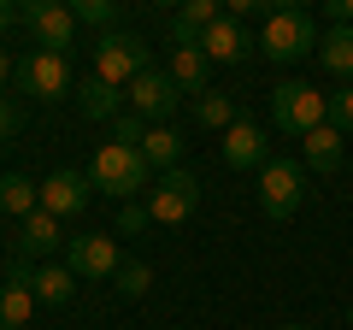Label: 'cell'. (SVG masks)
Segmentation results:
<instances>
[{"label": "cell", "mask_w": 353, "mask_h": 330, "mask_svg": "<svg viewBox=\"0 0 353 330\" xmlns=\"http://www.w3.org/2000/svg\"><path fill=\"white\" fill-rule=\"evenodd\" d=\"M88 183L106 195V201H136V195L153 189V165L141 159V148H124V142H106L101 153H94V165H88Z\"/></svg>", "instance_id": "6da1fadb"}, {"label": "cell", "mask_w": 353, "mask_h": 330, "mask_svg": "<svg viewBox=\"0 0 353 330\" xmlns=\"http://www.w3.org/2000/svg\"><path fill=\"white\" fill-rule=\"evenodd\" d=\"M271 124L283 130V136H294V142H306L318 124H330V95H318L312 83H277L271 89Z\"/></svg>", "instance_id": "7a4b0ae2"}, {"label": "cell", "mask_w": 353, "mask_h": 330, "mask_svg": "<svg viewBox=\"0 0 353 330\" xmlns=\"http://www.w3.org/2000/svg\"><path fill=\"white\" fill-rule=\"evenodd\" d=\"M141 71H153V53H148L141 36H130V30H106V36L94 41V77H101V83L130 89Z\"/></svg>", "instance_id": "3957f363"}, {"label": "cell", "mask_w": 353, "mask_h": 330, "mask_svg": "<svg viewBox=\"0 0 353 330\" xmlns=\"http://www.w3.org/2000/svg\"><path fill=\"white\" fill-rule=\"evenodd\" d=\"M259 53H265V59H277V65H294V59H306V53H318L312 18L277 6V12L265 18V30H259Z\"/></svg>", "instance_id": "277c9868"}, {"label": "cell", "mask_w": 353, "mask_h": 330, "mask_svg": "<svg viewBox=\"0 0 353 330\" xmlns=\"http://www.w3.org/2000/svg\"><path fill=\"white\" fill-rule=\"evenodd\" d=\"M141 206H148L153 224H189L194 206H201V177H194V171H183V165H176V171H159Z\"/></svg>", "instance_id": "5b68a950"}, {"label": "cell", "mask_w": 353, "mask_h": 330, "mask_svg": "<svg viewBox=\"0 0 353 330\" xmlns=\"http://www.w3.org/2000/svg\"><path fill=\"white\" fill-rule=\"evenodd\" d=\"M301 206H306V165L271 159L259 171V213L265 218H294Z\"/></svg>", "instance_id": "8992f818"}, {"label": "cell", "mask_w": 353, "mask_h": 330, "mask_svg": "<svg viewBox=\"0 0 353 330\" xmlns=\"http://www.w3.org/2000/svg\"><path fill=\"white\" fill-rule=\"evenodd\" d=\"M18 89L30 95V101H65V95H77L71 89V59H65V53H24V59H18Z\"/></svg>", "instance_id": "52a82bcc"}, {"label": "cell", "mask_w": 353, "mask_h": 330, "mask_svg": "<svg viewBox=\"0 0 353 330\" xmlns=\"http://www.w3.org/2000/svg\"><path fill=\"white\" fill-rule=\"evenodd\" d=\"M65 266H71L77 278H88V283H112L118 266H124V254H118V236H106V230L71 236V242H65Z\"/></svg>", "instance_id": "ba28073f"}, {"label": "cell", "mask_w": 353, "mask_h": 330, "mask_svg": "<svg viewBox=\"0 0 353 330\" xmlns=\"http://www.w3.org/2000/svg\"><path fill=\"white\" fill-rule=\"evenodd\" d=\"M18 18H24V30L36 36L41 53H71V36H77L71 6H59V0H30V6H18Z\"/></svg>", "instance_id": "9c48e42d"}, {"label": "cell", "mask_w": 353, "mask_h": 330, "mask_svg": "<svg viewBox=\"0 0 353 330\" xmlns=\"http://www.w3.org/2000/svg\"><path fill=\"white\" fill-rule=\"evenodd\" d=\"M124 101H130V113H136V118H148V124H165V118L176 113V101H183V89L171 83V71H159V65H153V71H141L136 83L124 89Z\"/></svg>", "instance_id": "30bf717a"}, {"label": "cell", "mask_w": 353, "mask_h": 330, "mask_svg": "<svg viewBox=\"0 0 353 330\" xmlns=\"http://www.w3.org/2000/svg\"><path fill=\"white\" fill-rule=\"evenodd\" d=\"M88 201H94L88 171H53V177L41 183V213H53V218H77Z\"/></svg>", "instance_id": "8fae6325"}, {"label": "cell", "mask_w": 353, "mask_h": 330, "mask_svg": "<svg viewBox=\"0 0 353 330\" xmlns=\"http://www.w3.org/2000/svg\"><path fill=\"white\" fill-rule=\"evenodd\" d=\"M224 165H230V171H265V165H271V142H265V130L248 124V118H236V124L224 130Z\"/></svg>", "instance_id": "7c38bea8"}, {"label": "cell", "mask_w": 353, "mask_h": 330, "mask_svg": "<svg viewBox=\"0 0 353 330\" xmlns=\"http://www.w3.org/2000/svg\"><path fill=\"white\" fill-rule=\"evenodd\" d=\"M248 48H259V41H248L241 18H230V12H224V18H218V24L201 36V53H206L212 65H241V59H248Z\"/></svg>", "instance_id": "4fadbf2b"}, {"label": "cell", "mask_w": 353, "mask_h": 330, "mask_svg": "<svg viewBox=\"0 0 353 330\" xmlns=\"http://www.w3.org/2000/svg\"><path fill=\"white\" fill-rule=\"evenodd\" d=\"M53 254H59V218L36 206V213L18 224V260H53Z\"/></svg>", "instance_id": "5bb4252c"}, {"label": "cell", "mask_w": 353, "mask_h": 330, "mask_svg": "<svg viewBox=\"0 0 353 330\" xmlns=\"http://www.w3.org/2000/svg\"><path fill=\"white\" fill-rule=\"evenodd\" d=\"M218 18H224L218 0H189V6L171 18V48H201V36L218 24Z\"/></svg>", "instance_id": "9a60e30c"}, {"label": "cell", "mask_w": 353, "mask_h": 330, "mask_svg": "<svg viewBox=\"0 0 353 330\" xmlns=\"http://www.w3.org/2000/svg\"><path fill=\"white\" fill-rule=\"evenodd\" d=\"M30 295H36V307H65L77 295V271L59 266V260L53 266H36L30 271Z\"/></svg>", "instance_id": "2e32d148"}, {"label": "cell", "mask_w": 353, "mask_h": 330, "mask_svg": "<svg viewBox=\"0 0 353 330\" xmlns=\"http://www.w3.org/2000/svg\"><path fill=\"white\" fill-rule=\"evenodd\" d=\"M77 113H83V118H106V124H118V118H124V89L101 83V77H88L83 89H77Z\"/></svg>", "instance_id": "e0dca14e"}, {"label": "cell", "mask_w": 353, "mask_h": 330, "mask_svg": "<svg viewBox=\"0 0 353 330\" xmlns=\"http://www.w3.org/2000/svg\"><path fill=\"white\" fill-rule=\"evenodd\" d=\"M36 206H41V183H30L24 171H0V213L24 224Z\"/></svg>", "instance_id": "ac0fdd59"}, {"label": "cell", "mask_w": 353, "mask_h": 330, "mask_svg": "<svg viewBox=\"0 0 353 330\" xmlns=\"http://www.w3.org/2000/svg\"><path fill=\"white\" fill-rule=\"evenodd\" d=\"M165 71H171V83L183 95H206V77H212V59H206L201 48H171V65H165Z\"/></svg>", "instance_id": "d6986e66"}, {"label": "cell", "mask_w": 353, "mask_h": 330, "mask_svg": "<svg viewBox=\"0 0 353 330\" xmlns=\"http://www.w3.org/2000/svg\"><path fill=\"white\" fill-rule=\"evenodd\" d=\"M141 159L153 165V177H159V171H176V165H183V136H176L171 124H148V136H141Z\"/></svg>", "instance_id": "ffe728a7"}, {"label": "cell", "mask_w": 353, "mask_h": 330, "mask_svg": "<svg viewBox=\"0 0 353 330\" xmlns=\"http://www.w3.org/2000/svg\"><path fill=\"white\" fill-rule=\"evenodd\" d=\"M301 153H306V171H341V130L318 124L312 136L301 142Z\"/></svg>", "instance_id": "44dd1931"}, {"label": "cell", "mask_w": 353, "mask_h": 330, "mask_svg": "<svg viewBox=\"0 0 353 330\" xmlns=\"http://www.w3.org/2000/svg\"><path fill=\"white\" fill-rule=\"evenodd\" d=\"M36 318V295L24 283H0V330H24Z\"/></svg>", "instance_id": "7402d4cb"}, {"label": "cell", "mask_w": 353, "mask_h": 330, "mask_svg": "<svg viewBox=\"0 0 353 330\" xmlns=\"http://www.w3.org/2000/svg\"><path fill=\"white\" fill-rule=\"evenodd\" d=\"M318 59H324L330 77H353V30H330V36H318Z\"/></svg>", "instance_id": "603a6c76"}, {"label": "cell", "mask_w": 353, "mask_h": 330, "mask_svg": "<svg viewBox=\"0 0 353 330\" xmlns=\"http://www.w3.org/2000/svg\"><path fill=\"white\" fill-rule=\"evenodd\" d=\"M194 124H201V130H230V124H236V101L218 95V89L194 95Z\"/></svg>", "instance_id": "cb8c5ba5"}, {"label": "cell", "mask_w": 353, "mask_h": 330, "mask_svg": "<svg viewBox=\"0 0 353 330\" xmlns=\"http://www.w3.org/2000/svg\"><path fill=\"white\" fill-rule=\"evenodd\" d=\"M118 295H130V301H136V295H148V283H153V271L141 266V260H124V266H118Z\"/></svg>", "instance_id": "d4e9b609"}, {"label": "cell", "mask_w": 353, "mask_h": 330, "mask_svg": "<svg viewBox=\"0 0 353 330\" xmlns=\"http://www.w3.org/2000/svg\"><path fill=\"white\" fill-rule=\"evenodd\" d=\"M71 12H77V24H101V36L118 24V6H112V0H77Z\"/></svg>", "instance_id": "484cf974"}, {"label": "cell", "mask_w": 353, "mask_h": 330, "mask_svg": "<svg viewBox=\"0 0 353 330\" xmlns=\"http://www.w3.org/2000/svg\"><path fill=\"white\" fill-rule=\"evenodd\" d=\"M141 136H148V118H136V113H124L112 124V142H124V148H141Z\"/></svg>", "instance_id": "4316f807"}, {"label": "cell", "mask_w": 353, "mask_h": 330, "mask_svg": "<svg viewBox=\"0 0 353 330\" xmlns=\"http://www.w3.org/2000/svg\"><path fill=\"white\" fill-rule=\"evenodd\" d=\"M330 124H336L341 136H353V89H341V95H330Z\"/></svg>", "instance_id": "83f0119b"}, {"label": "cell", "mask_w": 353, "mask_h": 330, "mask_svg": "<svg viewBox=\"0 0 353 330\" xmlns=\"http://www.w3.org/2000/svg\"><path fill=\"white\" fill-rule=\"evenodd\" d=\"M148 224H153V218H148V206H141V201H130L124 213H118V230H112V236H136V230H148Z\"/></svg>", "instance_id": "f1b7e54d"}, {"label": "cell", "mask_w": 353, "mask_h": 330, "mask_svg": "<svg viewBox=\"0 0 353 330\" xmlns=\"http://www.w3.org/2000/svg\"><path fill=\"white\" fill-rule=\"evenodd\" d=\"M18 130H24V106H18V101H6V95H0V142H12Z\"/></svg>", "instance_id": "f546056e"}, {"label": "cell", "mask_w": 353, "mask_h": 330, "mask_svg": "<svg viewBox=\"0 0 353 330\" xmlns=\"http://www.w3.org/2000/svg\"><path fill=\"white\" fill-rule=\"evenodd\" d=\"M324 18H330V30H353V0H330Z\"/></svg>", "instance_id": "4dcf8cb0"}, {"label": "cell", "mask_w": 353, "mask_h": 330, "mask_svg": "<svg viewBox=\"0 0 353 330\" xmlns=\"http://www.w3.org/2000/svg\"><path fill=\"white\" fill-rule=\"evenodd\" d=\"M12 24H24V18H18V6H12V0H0V41L12 36Z\"/></svg>", "instance_id": "1f68e13d"}, {"label": "cell", "mask_w": 353, "mask_h": 330, "mask_svg": "<svg viewBox=\"0 0 353 330\" xmlns=\"http://www.w3.org/2000/svg\"><path fill=\"white\" fill-rule=\"evenodd\" d=\"M12 77H18V65H12V53L0 48V89H6V83H12Z\"/></svg>", "instance_id": "d6a6232c"}, {"label": "cell", "mask_w": 353, "mask_h": 330, "mask_svg": "<svg viewBox=\"0 0 353 330\" xmlns=\"http://www.w3.org/2000/svg\"><path fill=\"white\" fill-rule=\"evenodd\" d=\"M283 330H312V324H283Z\"/></svg>", "instance_id": "836d02e7"}, {"label": "cell", "mask_w": 353, "mask_h": 330, "mask_svg": "<svg viewBox=\"0 0 353 330\" xmlns=\"http://www.w3.org/2000/svg\"><path fill=\"white\" fill-rule=\"evenodd\" d=\"M347 330H353V301H347Z\"/></svg>", "instance_id": "e575fe53"}]
</instances>
